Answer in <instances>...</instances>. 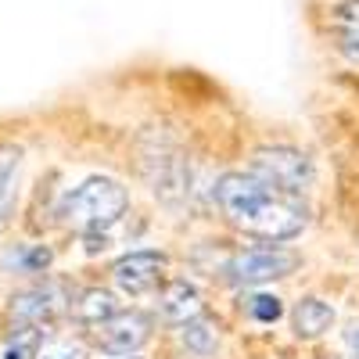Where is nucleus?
<instances>
[{
	"label": "nucleus",
	"instance_id": "f257e3e1",
	"mask_svg": "<svg viewBox=\"0 0 359 359\" xmlns=\"http://www.w3.org/2000/svg\"><path fill=\"white\" fill-rule=\"evenodd\" d=\"M216 201L223 216L252 237L262 241H291L306 230V205L280 194L252 172H226L216 184Z\"/></svg>",
	"mask_w": 359,
	"mask_h": 359
},
{
	"label": "nucleus",
	"instance_id": "f03ea898",
	"mask_svg": "<svg viewBox=\"0 0 359 359\" xmlns=\"http://www.w3.org/2000/svg\"><path fill=\"white\" fill-rule=\"evenodd\" d=\"M130 208V194L126 187L111 176H90L76 191H69L57 205V216L65 226L79 230L86 237V252L97 255L108 248V233L111 226L126 216Z\"/></svg>",
	"mask_w": 359,
	"mask_h": 359
},
{
	"label": "nucleus",
	"instance_id": "7ed1b4c3",
	"mask_svg": "<svg viewBox=\"0 0 359 359\" xmlns=\"http://www.w3.org/2000/svg\"><path fill=\"white\" fill-rule=\"evenodd\" d=\"M252 176H259L262 184L277 187L280 194L287 198H298L313 187V165L302 151H294V147H262V151L252 155Z\"/></svg>",
	"mask_w": 359,
	"mask_h": 359
},
{
	"label": "nucleus",
	"instance_id": "20e7f679",
	"mask_svg": "<svg viewBox=\"0 0 359 359\" xmlns=\"http://www.w3.org/2000/svg\"><path fill=\"white\" fill-rule=\"evenodd\" d=\"M298 266V255L287 252V248H245L237 252L230 262H226V284L233 287H255V284H266V280H277V277H287L291 269Z\"/></svg>",
	"mask_w": 359,
	"mask_h": 359
},
{
	"label": "nucleus",
	"instance_id": "39448f33",
	"mask_svg": "<svg viewBox=\"0 0 359 359\" xmlns=\"http://www.w3.org/2000/svg\"><path fill=\"white\" fill-rule=\"evenodd\" d=\"M165 273V255L162 252H130L111 266V280L126 298H147Z\"/></svg>",
	"mask_w": 359,
	"mask_h": 359
},
{
	"label": "nucleus",
	"instance_id": "423d86ee",
	"mask_svg": "<svg viewBox=\"0 0 359 359\" xmlns=\"http://www.w3.org/2000/svg\"><path fill=\"white\" fill-rule=\"evenodd\" d=\"M147 334H151V320L137 309L115 313V316H108L104 323L94 327V341L104 355H130L147 341Z\"/></svg>",
	"mask_w": 359,
	"mask_h": 359
},
{
	"label": "nucleus",
	"instance_id": "0eeeda50",
	"mask_svg": "<svg viewBox=\"0 0 359 359\" xmlns=\"http://www.w3.org/2000/svg\"><path fill=\"white\" fill-rule=\"evenodd\" d=\"M158 313L169 323H191L201 316V294L191 280H169L158 294Z\"/></svg>",
	"mask_w": 359,
	"mask_h": 359
},
{
	"label": "nucleus",
	"instance_id": "6e6552de",
	"mask_svg": "<svg viewBox=\"0 0 359 359\" xmlns=\"http://www.w3.org/2000/svg\"><path fill=\"white\" fill-rule=\"evenodd\" d=\"M57 309H62V291H57V284H43V287H33L15 298L11 306V316L25 327H40L43 320H50Z\"/></svg>",
	"mask_w": 359,
	"mask_h": 359
},
{
	"label": "nucleus",
	"instance_id": "1a4fd4ad",
	"mask_svg": "<svg viewBox=\"0 0 359 359\" xmlns=\"http://www.w3.org/2000/svg\"><path fill=\"white\" fill-rule=\"evenodd\" d=\"M334 40L348 62L359 65V0H345L334 8Z\"/></svg>",
	"mask_w": 359,
	"mask_h": 359
},
{
	"label": "nucleus",
	"instance_id": "9d476101",
	"mask_svg": "<svg viewBox=\"0 0 359 359\" xmlns=\"http://www.w3.org/2000/svg\"><path fill=\"white\" fill-rule=\"evenodd\" d=\"M18 172H22V147H0V230H4L8 219H11Z\"/></svg>",
	"mask_w": 359,
	"mask_h": 359
},
{
	"label": "nucleus",
	"instance_id": "9b49d317",
	"mask_svg": "<svg viewBox=\"0 0 359 359\" xmlns=\"http://www.w3.org/2000/svg\"><path fill=\"white\" fill-rule=\"evenodd\" d=\"M291 320H294L298 338H320L327 327L334 323V309L327 302H320V298H302V302L294 306Z\"/></svg>",
	"mask_w": 359,
	"mask_h": 359
},
{
	"label": "nucleus",
	"instance_id": "f8f14e48",
	"mask_svg": "<svg viewBox=\"0 0 359 359\" xmlns=\"http://www.w3.org/2000/svg\"><path fill=\"white\" fill-rule=\"evenodd\" d=\"M76 313H79V320H86L90 327H97V323H104L108 316H115L118 309H115V302H111V294H104V291H86V294L79 298Z\"/></svg>",
	"mask_w": 359,
	"mask_h": 359
},
{
	"label": "nucleus",
	"instance_id": "ddd939ff",
	"mask_svg": "<svg viewBox=\"0 0 359 359\" xmlns=\"http://www.w3.org/2000/svg\"><path fill=\"white\" fill-rule=\"evenodd\" d=\"M248 316L259 320V323H277L284 316V306H280L277 294H255L248 302Z\"/></svg>",
	"mask_w": 359,
	"mask_h": 359
},
{
	"label": "nucleus",
	"instance_id": "4468645a",
	"mask_svg": "<svg viewBox=\"0 0 359 359\" xmlns=\"http://www.w3.org/2000/svg\"><path fill=\"white\" fill-rule=\"evenodd\" d=\"M212 331H208V323L198 316V320H191V323H184V341L191 345V348H198V352H208L212 348Z\"/></svg>",
	"mask_w": 359,
	"mask_h": 359
},
{
	"label": "nucleus",
	"instance_id": "2eb2a0df",
	"mask_svg": "<svg viewBox=\"0 0 359 359\" xmlns=\"http://www.w3.org/2000/svg\"><path fill=\"white\" fill-rule=\"evenodd\" d=\"M36 359H79V348L76 345H50V348H40Z\"/></svg>",
	"mask_w": 359,
	"mask_h": 359
},
{
	"label": "nucleus",
	"instance_id": "dca6fc26",
	"mask_svg": "<svg viewBox=\"0 0 359 359\" xmlns=\"http://www.w3.org/2000/svg\"><path fill=\"white\" fill-rule=\"evenodd\" d=\"M341 341H345L348 355H352V359H359V320H352V323L345 327V334H341Z\"/></svg>",
	"mask_w": 359,
	"mask_h": 359
}]
</instances>
